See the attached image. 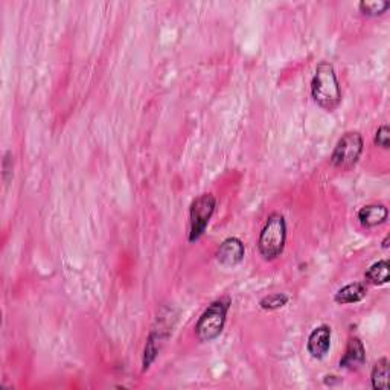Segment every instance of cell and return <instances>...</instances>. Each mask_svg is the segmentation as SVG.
I'll list each match as a JSON object with an SVG mask.
<instances>
[{"mask_svg":"<svg viewBox=\"0 0 390 390\" xmlns=\"http://www.w3.org/2000/svg\"><path fill=\"white\" fill-rule=\"evenodd\" d=\"M311 97L319 107L334 111L341 102V90L334 66L329 61H320L311 80Z\"/></svg>","mask_w":390,"mask_h":390,"instance_id":"1","label":"cell"},{"mask_svg":"<svg viewBox=\"0 0 390 390\" xmlns=\"http://www.w3.org/2000/svg\"><path fill=\"white\" fill-rule=\"evenodd\" d=\"M287 244V221L279 212L269 215L258 238V252L265 261H274L284 253Z\"/></svg>","mask_w":390,"mask_h":390,"instance_id":"2","label":"cell"},{"mask_svg":"<svg viewBox=\"0 0 390 390\" xmlns=\"http://www.w3.org/2000/svg\"><path fill=\"white\" fill-rule=\"evenodd\" d=\"M231 299L221 298L214 300L195 323V336L203 343H209L221 336L224 329L227 312L231 308Z\"/></svg>","mask_w":390,"mask_h":390,"instance_id":"3","label":"cell"},{"mask_svg":"<svg viewBox=\"0 0 390 390\" xmlns=\"http://www.w3.org/2000/svg\"><path fill=\"white\" fill-rule=\"evenodd\" d=\"M365 142L358 131H348L339 139L331 154V165L341 171L354 168L363 153Z\"/></svg>","mask_w":390,"mask_h":390,"instance_id":"4","label":"cell"},{"mask_svg":"<svg viewBox=\"0 0 390 390\" xmlns=\"http://www.w3.org/2000/svg\"><path fill=\"white\" fill-rule=\"evenodd\" d=\"M217 198L212 194L198 195L189 209V243H195L207 229V224L215 212Z\"/></svg>","mask_w":390,"mask_h":390,"instance_id":"5","label":"cell"},{"mask_svg":"<svg viewBox=\"0 0 390 390\" xmlns=\"http://www.w3.org/2000/svg\"><path fill=\"white\" fill-rule=\"evenodd\" d=\"M157 325L159 327H154L153 331L150 332V337L147 340L145 351H144V363H142L144 365V370H147L151 365H153V361L156 360L162 346L166 343L171 332H173V327H169L166 323V319L164 317H160V320L157 319Z\"/></svg>","mask_w":390,"mask_h":390,"instance_id":"6","label":"cell"},{"mask_svg":"<svg viewBox=\"0 0 390 390\" xmlns=\"http://www.w3.org/2000/svg\"><path fill=\"white\" fill-rule=\"evenodd\" d=\"M245 255L244 243L236 236L226 238V240L220 244L217 250V261L220 262L223 267H236L238 264H241Z\"/></svg>","mask_w":390,"mask_h":390,"instance_id":"7","label":"cell"},{"mask_svg":"<svg viewBox=\"0 0 390 390\" xmlns=\"http://www.w3.org/2000/svg\"><path fill=\"white\" fill-rule=\"evenodd\" d=\"M332 331L328 325H320L314 328L307 341V351L314 360H323L331 349Z\"/></svg>","mask_w":390,"mask_h":390,"instance_id":"8","label":"cell"},{"mask_svg":"<svg viewBox=\"0 0 390 390\" xmlns=\"http://www.w3.org/2000/svg\"><path fill=\"white\" fill-rule=\"evenodd\" d=\"M366 361V349L363 341H361L358 337H351L343 357L340 358V367H343L346 370H357L361 366L365 365Z\"/></svg>","mask_w":390,"mask_h":390,"instance_id":"9","label":"cell"},{"mask_svg":"<svg viewBox=\"0 0 390 390\" xmlns=\"http://www.w3.org/2000/svg\"><path fill=\"white\" fill-rule=\"evenodd\" d=\"M357 218L361 226L366 229H372V227L382 226L387 221L389 209L384 205H367L360 209Z\"/></svg>","mask_w":390,"mask_h":390,"instance_id":"10","label":"cell"},{"mask_svg":"<svg viewBox=\"0 0 390 390\" xmlns=\"http://www.w3.org/2000/svg\"><path fill=\"white\" fill-rule=\"evenodd\" d=\"M367 294V285L366 282H354V284H348L343 288H340L334 300L339 303V305H349V303H357L361 302Z\"/></svg>","mask_w":390,"mask_h":390,"instance_id":"11","label":"cell"},{"mask_svg":"<svg viewBox=\"0 0 390 390\" xmlns=\"http://www.w3.org/2000/svg\"><path fill=\"white\" fill-rule=\"evenodd\" d=\"M365 279L370 285H386L390 279V265L387 260H382L370 265L367 272L365 273Z\"/></svg>","mask_w":390,"mask_h":390,"instance_id":"12","label":"cell"},{"mask_svg":"<svg viewBox=\"0 0 390 390\" xmlns=\"http://www.w3.org/2000/svg\"><path fill=\"white\" fill-rule=\"evenodd\" d=\"M389 360L386 357L379 358L372 367V372H370V382H372V387L375 390H387L389 389Z\"/></svg>","mask_w":390,"mask_h":390,"instance_id":"13","label":"cell"},{"mask_svg":"<svg viewBox=\"0 0 390 390\" xmlns=\"http://www.w3.org/2000/svg\"><path fill=\"white\" fill-rule=\"evenodd\" d=\"M360 11L363 16L367 17H378L387 13V9L390 8V2L387 0H375V2H360L358 4Z\"/></svg>","mask_w":390,"mask_h":390,"instance_id":"14","label":"cell"},{"mask_svg":"<svg viewBox=\"0 0 390 390\" xmlns=\"http://www.w3.org/2000/svg\"><path fill=\"white\" fill-rule=\"evenodd\" d=\"M288 296L284 293H273V294H269V296H265L260 300V307L265 311H276V310H281L284 308L285 305L288 303Z\"/></svg>","mask_w":390,"mask_h":390,"instance_id":"15","label":"cell"},{"mask_svg":"<svg viewBox=\"0 0 390 390\" xmlns=\"http://www.w3.org/2000/svg\"><path fill=\"white\" fill-rule=\"evenodd\" d=\"M375 144L387 150L390 147V128L389 126H382L375 133Z\"/></svg>","mask_w":390,"mask_h":390,"instance_id":"16","label":"cell"},{"mask_svg":"<svg viewBox=\"0 0 390 390\" xmlns=\"http://www.w3.org/2000/svg\"><path fill=\"white\" fill-rule=\"evenodd\" d=\"M13 177V154L6 151L4 157V180L8 183L9 178Z\"/></svg>","mask_w":390,"mask_h":390,"instance_id":"17","label":"cell"},{"mask_svg":"<svg viewBox=\"0 0 390 390\" xmlns=\"http://www.w3.org/2000/svg\"><path fill=\"white\" fill-rule=\"evenodd\" d=\"M387 247H389V236H386L383 241V249H387Z\"/></svg>","mask_w":390,"mask_h":390,"instance_id":"18","label":"cell"}]
</instances>
